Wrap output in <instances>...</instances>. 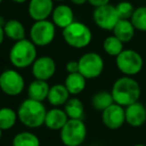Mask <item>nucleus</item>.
Masks as SVG:
<instances>
[{
	"label": "nucleus",
	"instance_id": "f257e3e1",
	"mask_svg": "<svg viewBox=\"0 0 146 146\" xmlns=\"http://www.w3.org/2000/svg\"><path fill=\"white\" fill-rule=\"evenodd\" d=\"M111 94L114 103L122 107H127L139 100L141 88L133 77L123 75L115 80L112 86Z\"/></svg>",
	"mask_w": 146,
	"mask_h": 146
},
{
	"label": "nucleus",
	"instance_id": "f03ea898",
	"mask_svg": "<svg viewBox=\"0 0 146 146\" xmlns=\"http://www.w3.org/2000/svg\"><path fill=\"white\" fill-rule=\"evenodd\" d=\"M46 108L42 102L27 98L21 102L17 110L18 120L28 128H37L44 124Z\"/></svg>",
	"mask_w": 146,
	"mask_h": 146
},
{
	"label": "nucleus",
	"instance_id": "7ed1b4c3",
	"mask_svg": "<svg viewBox=\"0 0 146 146\" xmlns=\"http://www.w3.org/2000/svg\"><path fill=\"white\" fill-rule=\"evenodd\" d=\"M36 58V45L26 38L14 42L9 51V61L15 68L18 69L31 66Z\"/></svg>",
	"mask_w": 146,
	"mask_h": 146
},
{
	"label": "nucleus",
	"instance_id": "20e7f679",
	"mask_svg": "<svg viewBox=\"0 0 146 146\" xmlns=\"http://www.w3.org/2000/svg\"><path fill=\"white\" fill-rule=\"evenodd\" d=\"M62 36L64 41L73 48H85L91 43L92 32L87 25L74 21L63 29Z\"/></svg>",
	"mask_w": 146,
	"mask_h": 146
},
{
	"label": "nucleus",
	"instance_id": "39448f33",
	"mask_svg": "<svg viewBox=\"0 0 146 146\" xmlns=\"http://www.w3.org/2000/svg\"><path fill=\"white\" fill-rule=\"evenodd\" d=\"M87 128L82 119H69L60 130L61 142L65 146H79L85 141Z\"/></svg>",
	"mask_w": 146,
	"mask_h": 146
},
{
	"label": "nucleus",
	"instance_id": "423d86ee",
	"mask_svg": "<svg viewBox=\"0 0 146 146\" xmlns=\"http://www.w3.org/2000/svg\"><path fill=\"white\" fill-rule=\"evenodd\" d=\"M115 63L118 70L124 76L130 77L137 75L143 68V58L133 49H124L115 57Z\"/></svg>",
	"mask_w": 146,
	"mask_h": 146
},
{
	"label": "nucleus",
	"instance_id": "0eeeda50",
	"mask_svg": "<svg viewBox=\"0 0 146 146\" xmlns=\"http://www.w3.org/2000/svg\"><path fill=\"white\" fill-rule=\"evenodd\" d=\"M55 25L52 21L47 19L40 21H35L29 31L30 40L36 46L44 47L52 43L56 34Z\"/></svg>",
	"mask_w": 146,
	"mask_h": 146
},
{
	"label": "nucleus",
	"instance_id": "6e6552de",
	"mask_svg": "<svg viewBox=\"0 0 146 146\" xmlns=\"http://www.w3.org/2000/svg\"><path fill=\"white\" fill-rule=\"evenodd\" d=\"M79 73L86 79H94L100 76L104 69V60L98 53L87 52L78 60Z\"/></svg>",
	"mask_w": 146,
	"mask_h": 146
},
{
	"label": "nucleus",
	"instance_id": "1a4fd4ad",
	"mask_svg": "<svg viewBox=\"0 0 146 146\" xmlns=\"http://www.w3.org/2000/svg\"><path fill=\"white\" fill-rule=\"evenodd\" d=\"M25 80L18 71L7 69L0 74V89L8 96H17L23 91Z\"/></svg>",
	"mask_w": 146,
	"mask_h": 146
},
{
	"label": "nucleus",
	"instance_id": "9d476101",
	"mask_svg": "<svg viewBox=\"0 0 146 146\" xmlns=\"http://www.w3.org/2000/svg\"><path fill=\"white\" fill-rule=\"evenodd\" d=\"M119 19L115 6L111 5L110 3L104 6L97 7L93 11L94 22L99 28L103 30L112 31Z\"/></svg>",
	"mask_w": 146,
	"mask_h": 146
},
{
	"label": "nucleus",
	"instance_id": "9b49d317",
	"mask_svg": "<svg viewBox=\"0 0 146 146\" xmlns=\"http://www.w3.org/2000/svg\"><path fill=\"white\" fill-rule=\"evenodd\" d=\"M102 123L111 130L119 129L125 123V108L113 103L102 111Z\"/></svg>",
	"mask_w": 146,
	"mask_h": 146
},
{
	"label": "nucleus",
	"instance_id": "f8f14e48",
	"mask_svg": "<svg viewBox=\"0 0 146 146\" xmlns=\"http://www.w3.org/2000/svg\"><path fill=\"white\" fill-rule=\"evenodd\" d=\"M31 66L33 76L38 80L47 81L54 75L56 71V62L50 56L37 57Z\"/></svg>",
	"mask_w": 146,
	"mask_h": 146
},
{
	"label": "nucleus",
	"instance_id": "ddd939ff",
	"mask_svg": "<svg viewBox=\"0 0 146 146\" xmlns=\"http://www.w3.org/2000/svg\"><path fill=\"white\" fill-rule=\"evenodd\" d=\"M54 9L53 0H29L28 14L34 21L47 19Z\"/></svg>",
	"mask_w": 146,
	"mask_h": 146
},
{
	"label": "nucleus",
	"instance_id": "4468645a",
	"mask_svg": "<svg viewBox=\"0 0 146 146\" xmlns=\"http://www.w3.org/2000/svg\"><path fill=\"white\" fill-rule=\"evenodd\" d=\"M125 108V122L132 127H140L146 122L145 105L137 101Z\"/></svg>",
	"mask_w": 146,
	"mask_h": 146
},
{
	"label": "nucleus",
	"instance_id": "2eb2a0df",
	"mask_svg": "<svg viewBox=\"0 0 146 146\" xmlns=\"http://www.w3.org/2000/svg\"><path fill=\"white\" fill-rule=\"evenodd\" d=\"M51 18L55 26L64 29L72 22H74V13L70 6L66 4H60L54 7Z\"/></svg>",
	"mask_w": 146,
	"mask_h": 146
},
{
	"label": "nucleus",
	"instance_id": "dca6fc26",
	"mask_svg": "<svg viewBox=\"0 0 146 146\" xmlns=\"http://www.w3.org/2000/svg\"><path fill=\"white\" fill-rule=\"evenodd\" d=\"M68 120L69 118L64 109H61L59 107H53L52 109L46 112L44 125L50 130H59L60 131Z\"/></svg>",
	"mask_w": 146,
	"mask_h": 146
},
{
	"label": "nucleus",
	"instance_id": "f3484780",
	"mask_svg": "<svg viewBox=\"0 0 146 146\" xmlns=\"http://www.w3.org/2000/svg\"><path fill=\"white\" fill-rule=\"evenodd\" d=\"M135 30L133 24L130 20L127 19H119L113 28V35L117 37L121 42L128 43L133 39L135 35Z\"/></svg>",
	"mask_w": 146,
	"mask_h": 146
},
{
	"label": "nucleus",
	"instance_id": "a211bd4d",
	"mask_svg": "<svg viewBox=\"0 0 146 146\" xmlns=\"http://www.w3.org/2000/svg\"><path fill=\"white\" fill-rule=\"evenodd\" d=\"M69 96L70 93L66 89L64 84H55L49 89L47 100L53 107H60L66 103L67 100L70 98Z\"/></svg>",
	"mask_w": 146,
	"mask_h": 146
},
{
	"label": "nucleus",
	"instance_id": "6ab92c4d",
	"mask_svg": "<svg viewBox=\"0 0 146 146\" xmlns=\"http://www.w3.org/2000/svg\"><path fill=\"white\" fill-rule=\"evenodd\" d=\"M49 89H50V86L48 85L47 81L35 79L29 84L27 88V95L30 99L43 102L47 99Z\"/></svg>",
	"mask_w": 146,
	"mask_h": 146
},
{
	"label": "nucleus",
	"instance_id": "aec40b11",
	"mask_svg": "<svg viewBox=\"0 0 146 146\" xmlns=\"http://www.w3.org/2000/svg\"><path fill=\"white\" fill-rule=\"evenodd\" d=\"M86 78L81 73H68L64 81V85L70 95H78L86 87Z\"/></svg>",
	"mask_w": 146,
	"mask_h": 146
},
{
	"label": "nucleus",
	"instance_id": "412c9836",
	"mask_svg": "<svg viewBox=\"0 0 146 146\" xmlns=\"http://www.w3.org/2000/svg\"><path fill=\"white\" fill-rule=\"evenodd\" d=\"M5 36L13 41H19L25 38L24 25L17 19H9L3 25Z\"/></svg>",
	"mask_w": 146,
	"mask_h": 146
},
{
	"label": "nucleus",
	"instance_id": "4be33fe9",
	"mask_svg": "<svg viewBox=\"0 0 146 146\" xmlns=\"http://www.w3.org/2000/svg\"><path fill=\"white\" fill-rule=\"evenodd\" d=\"M64 111L69 119H82L84 114V105L80 99L71 97L64 104Z\"/></svg>",
	"mask_w": 146,
	"mask_h": 146
},
{
	"label": "nucleus",
	"instance_id": "5701e85b",
	"mask_svg": "<svg viewBox=\"0 0 146 146\" xmlns=\"http://www.w3.org/2000/svg\"><path fill=\"white\" fill-rule=\"evenodd\" d=\"M18 119L17 112L10 107L0 108V129L6 131L13 127L16 124Z\"/></svg>",
	"mask_w": 146,
	"mask_h": 146
},
{
	"label": "nucleus",
	"instance_id": "b1692460",
	"mask_svg": "<svg viewBox=\"0 0 146 146\" xmlns=\"http://www.w3.org/2000/svg\"><path fill=\"white\" fill-rule=\"evenodd\" d=\"M114 103L113 97H112L111 92L108 91H98L92 96L91 104L94 109L98 111H103L106 108Z\"/></svg>",
	"mask_w": 146,
	"mask_h": 146
},
{
	"label": "nucleus",
	"instance_id": "393cba45",
	"mask_svg": "<svg viewBox=\"0 0 146 146\" xmlns=\"http://www.w3.org/2000/svg\"><path fill=\"white\" fill-rule=\"evenodd\" d=\"M12 146H40L39 138L30 131L17 133L12 140Z\"/></svg>",
	"mask_w": 146,
	"mask_h": 146
},
{
	"label": "nucleus",
	"instance_id": "a878e982",
	"mask_svg": "<svg viewBox=\"0 0 146 146\" xmlns=\"http://www.w3.org/2000/svg\"><path fill=\"white\" fill-rule=\"evenodd\" d=\"M103 49L106 54L110 56H118L124 50V43L121 42L114 35L106 37L103 41Z\"/></svg>",
	"mask_w": 146,
	"mask_h": 146
},
{
	"label": "nucleus",
	"instance_id": "bb28decb",
	"mask_svg": "<svg viewBox=\"0 0 146 146\" xmlns=\"http://www.w3.org/2000/svg\"><path fill=\"white\" fill-rule=\"evenodd\" d=\"M130 21L136 30L146 32V6H139L135 8Z\"/></svg>",
	"mask_w": 146,
	"mask_h": 146
},
{
	"label": "nucleus",
	"instance_id": "cd10ccee",
	"mask_svg": "<svg viewBox=\"0 0 146 146\" xmlns=\"http://www.w3.org/2000/svg\"><path fill=\"white\" fill-rule=\"evenodd\" d=\"M115 8L119 18L127 19V20H130L134 10H135L133 4L131 2H129V1H121V2H119L116 5Z\"/></svg>",
	"mask_w": 146,
	"mask_h": 146
},
{
	"label": "nucleus",
	"instance_id": "c85d7f7f",
	"mask_svg": "<svg viewBox=\"0 0 146 146\" xmlns=\"http://www.w3.org/2000/svg\"><path fill=\"white\" fill-rule=\"evenodd\" d=\"M66 71L68 73L79 72V64H78V61H75V60L69 61L66 64Z\"/></svg>",
	"mask_w": 146,
	"mask_h": 146
},
{
	"label": "nucleus",
	"instance_id": "c756f323",
	"mask_svg": "<svg viewBox=\"0 0 146 146\" xmlns=\"http://www.w3.org/2000/svg\"><path fill=\"white\" fill-rule=\"evenodd\" d=\"M109 2H110V0H88V3H89L90 5H92L94 8L107 5V4H109Z\"/></svg>",
	"mask_w": 146,
	"mask_h": 146
},
{
	"label": "nucleus",
	"instance_id": "7c9ffc66",
	"mask_svg": "<svg viewBox=\"0 0 146 146\" xmlns=\"http://www.w3.org/2000/svg\"><path fill=\"white\" fill-rule=\"evenodd\" d=\"M70 1L71 3H73V4L75 5H83L88 2V0H70Z\"/></svg>",
	"mask_w": 146,
	"mask_h": 146
},
{
	"label": "nucleus",
	"instance_id": "2f4dec72",
	"mask_svg": "<svg viewBox=\"0 0 146 146\" xmlns=\"http://www.w3.org/2000/svg\"><path fill=\"white\" fill-rule=\"evenodd\" d=\"M4 37H5V33L3 30V26L0 25V45L2 44L3 41H4Z\"/></svg>",
	"mask_w": 146,
	"mask_h": 146
},
{
	"label": "nucleus",
	"instance_id": "473e14b6",
	"mask_svg": "<svg viewBox=\"0 0 146 146\" xmlns=\"http://www.w3.org/2000/svg\"><path fill=\"white\" fill-rule=\"evenodd\" d=\"M11 1L14 3H17V4H23V3L27 2V1H29V0H11Z\"/></svg>",
	"mask_w": 146,
	"mask_h": 146
},
{
	"label": "nucleus",
	"instance_id": "72a5a7b5",
	"mask_svg": "<svg viewBox=\"0 0 146 146\" xmlns=\"http://www.w3.org/2000/svg\"><path fill=\"white\" fill-rule=\"evenodd\" d=\"M133 146H146L145 144H142V143H138V144H135V145Z\"/></svg>",
	"mask_w": 146,
	"mask_h": 146
},
{
	"label": "nucleus",
	"instance_id": "f704fd0d",
	"mask_svg": "<svg viewBox=\"0 0 146 146\" xmlns=\"http://www.w3.org/2000/svg\"><path fill=\"white\" fill-rule=\"evenodd\" d=\"M1 137H2V130L0 129V140H1Z\"/></svg>",
	"mask_w": 146,
	"mask_h": 146
},
{
	"label": "nucleus",
	"instance_id": "c9c22d12",
	"mask_svg": "<svg viewBox=\"0 0 146 146\" xmlns=\"http://www.w3.org/2000/svg\"><path fill=\"white\" fill-rule=\"evenodd\" d=\"M55 1H64V0H55Z\"/></svg>",
	"mask_w": 146,
	"mask_h": 146
},
{
	"label": "nucleus",
	"instance_id": "e433bc0d",
	"mask_svg": "<svg viewBox=\"0 0 146 146\" xmlns=\"http://www.w3.org/2000/svg\"><path fill=\"white\" fill-rule=\"evenodd\" d=\"M2 1H3V0H0V4H1V3H2Z\"/></svg>",
	"mask_w": 146,
	"mask_h": 146
},
{
	"label": "nucleus",
	"instance_id": "4c0bfd02",
	"mask_svg": "<svg viewBox=\"0 0 146 146\" xmlns=\"http://www.w3.org/2000/svg\"><path fill=\"white\" fill-rule=\"evenodd\" d=\"M144 105H145V109H146V102H145V104H144Z\"/></svg>",
	"mask_w": 146,
	"mask_h": 146
},
{
	"label": "nucleus",
	"instance_id": "58836bf2",
	"mask_svg": "<svg viewBox=\"0 0 146 146\" xmlns=\"http://www.w3.org/2000/svg\"><path fill=\"white\" fill-rule=\"evenodd\" d=\"M79 146H84V145H79Z\"/></svg>",
	"mask_w": 146,
	"mask_h": 146
}]
</instances>
